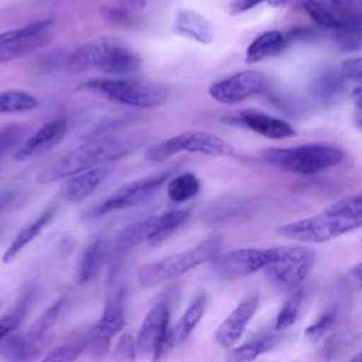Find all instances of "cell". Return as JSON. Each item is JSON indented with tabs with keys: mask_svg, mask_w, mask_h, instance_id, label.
I'll return each instance as SVG.
<instances>
[{
	"mask_svg": "<svg viewBox=\"0 0 362 362\" xmlns=\"http://www.w3.org/2000/svg\"><path fill=\"white\" fill-rule=\"evenodd\" d=\"M141 143L143 137L139 134L103 136L88 140L51 161L40 173L38 181L49 184L95 167L110 165L139 148Z\"/></svg>",
	"mask_w": 362,
	"mask_h": 362,
	"instance_id": "cell-1",
	"label": "cell"
},
{
	"mask_svg": "<svg viewBox=\"0 0 362 362\" xmlns=\"http://www.w3.org/2000/svg\"><path fill=\"white\" fill-rule=\"evenodd\" d=\"M362 226V198L359 194L344 197L321 214L277 228L279 235L307 243H322Z\"/></svg>",
	"mask_w": 362,
	"mask_h": 362,
	"instance_id": "cell-2",
	"label": "cell"
},
{
	"mask_svg": "<svg viewBox=\"0 0 362 362\" xmlns=\"http://www.w3.org/2000/svg\"><path fill=\"white\" fill-rule=\"evenodd\" d=\"M141 58L115 38H96L76 48L68 59L71 71H99L113 76H127L141 69Z\"/></svg>",
	"mask_w": 362,
	"mask_h": 362,
	"instance_id": "cell-3",
	"label": "cell"
},
{
	"mask_svg": "<svg viewBox=\"0 0 362 362\" xmlns=\"http://www.w3.org/2000/svg\"><path fill=\"white\" fill-rule=\"evenodd\" d=\"M320 27L335 33L341 47L358 49L361 42V0H297Z\"/></svg>",
	"mask_w": 362,
	"mask_h": 362,
	"instance_id": "cell-4",
	"label": "cell"
},
{
	"mask_svg": "<svg viewBox=\"0 0 362 362\" xmlns=\"http://www.w3.org/2000/svg\"><path fill=\"white\" fill-rule=\"evenodd\" d=\"M260 157L283 171L314 175L342 163L345 151L329 143H308L297 147H269L260 151Z\"/></svg>",
	"mask_w": 362,
	"mask_h": 362,
	"instance_id": "cell-5",
	"label": "cell"
},
{
	"mask_svg": "<svg viewBox=\"0 0 362 362\" xmlns=\"http://www.w3.org/2000/svg\"><path fill=\"white\" fill-rule=\"evenodd\" d=\"M83 88L99 98L139 109L160 106L170 95L168 88L163 83L129 76L93 78L88 81Z\"/></svg>",
	"mask_w": 362,
	"mask_h": 362,
	"instance_id": "cell-6",
	"label": "cell"
},
{
	"mask_svg": "<svg viewBox=\"0 0 362 362\" xmlns=\"http://www.w3.org/2000/svg\"><path fill=\"white\" fill-rule=\"evenodd\" d=\"M221 235H212L194 247L143 266L137 273V280L143 287H154L173 280L199 264L214 260L221 252Z\"/></svg>",
	"mask_w": 362,
	"mask_h": 362,
	"instance_id": "cell-7",
	"label": "cell"
},
{
	"mask_svg": "<svg viewBox=\"0 0 362 362\" xmlns=\"http://www.w3.org/2000/svg\"><path fill=\"white\" fill-rule=\"evenodd\" d=\"M181 151L209 157H232L236 153L235 147L218 134L204 130H185L153 143L146 150V158L151 163H163Z\"/></svg>",
	"mask_w": 362,
	"mask_h": 362,
	"instance_id": "cell-8",
	"label": "cell"
},
{
	"mask_svg": "<svg viewBox=\"0 0 362 362\" xmlns=\"http://www.w3.org/2000/svg\"><path fill=\"white\" fill-rule=\"evenodd\" d=\"M315 253L303 246H274L266 249L264 270L269 280L281 290H294L308 274Z\"/></svg>",
	"mask_w": 362,
	"mask_h": 362,
	"instance_id": "cell-9",
	"label": "cell"
},
{
	"mask_svg": "<svg viewBox=\"0 0 362 362\" xmlns=\"http://www.w3.org/2000/svg\"><path fill=\"white\" fill-rule=\"evenodd\" d=\"M171 170H165L148 177L133 180L120 185L110 195L106 197L99 205L92 208L85 218H99L115 211L127 209L148 201L168 180Z\"/></svg>",
	"mask_w": 362,
	"mask_h": 362,
	"instance_id": "cell-10",
	"label": "cell"
},
{
	"mask_svg": "<svg viewBox=\"0 0 362 362\" xmlns=\"http://www.w3.org/2000/svg\"><path fill=\"white\" fill-rule=\"evenodd\" d=\"M124 327L123 294L116 293L105 305L102 317L85 334L86 351L96 359H102L110 349L112 338Z\"/></svg>",
	"mask_w": 362,
	"mask_h": 362,
	"instance_id": "cell-11",
	"label": "cell"
},
{
	"mask_svg": "<svg viewBox=\"0 0 362 362\" xmlns=\"http://www.w3.org/2000/svg\"><path fill=\"white\" fill-rule=\"evenodd\" d=\"M267 79L260 71H240L209 86V96L222 105H233L262 93Z\"/></svg>",
	"mask_w": 362,
	"mask_h": 362,
	"instance_id": "cell-12",
	"label": "cell"
},
{
	"mask_svg": "<svg viewBox=\"0 0 362 362\" xmlns=\"http://www.w3.org/2000/svg\"><path fill=\"white\" fill-rule=\"evenodd\" d=\"M214 272L223 280H238L246 277L266 264V249H236L219 253L211 260Z\"/></svg>",
	"mask_w": 362,
	"mask_h": 362,
	"instance_id": "cell-13",
	"label": "cell"
},
{
	"mask_svg": "<svg viewBox=\"0 0 362 362\" xmlns=\"http://www.w3.org/2000/svg\"><path fill=\"white\" fill-rule=\"evenodd\" d=\"M68 133V119L66 117H55L45 124H42L38 130H35L30 137L24 139L16 148L14 160L27 161L31 158H37L51 151L55 146H58L62 139Z\"/></svg>",
	"mask_w": 362,
	"mask_h": 362,
	"instance_id": "cell-14",
	"label": "cell"
},
{
	"mask_svg": "<svg viewBox=\"0 0 362 362\" xmlns=\"http://www.w3.org/2000/svg\"><path fill=\"white\" fill-rule=\"evenodd\" d=\"M259 305L257 294L246 296L223 320L215 332V341L222 348L233 346L242 337L247 322L255 315Z\"/></svg>",
	"mask_w": 362,
	"mask_h": 362,
	"instance_id": "cell-15",
	"label": "cell"
},
{
	"mask_svg": "<svg viewBox=\"0 0 362 362\" xmlns=\"http://www.w3.org/2000/svg\"><path fill=\"white\" fill-rule=\"evenodd\" d=\"M109 173L110 165H100L65 178L61 189L62 198L71 204L82 202L96 191V188L107 178Z\"/></svg>",
	"mask_w": 362,
	"mask_h": 362,
	"instance_id": "cell-16",
	"label": "cell"
},
{
	"mask_svg": "<svg viewBox=\"0 0 362 362\" xmlns=\"http://www.w3.org/2000/svg\"><path fill=\"white\" fill-rule=\"evenodd\" d=\"M173 31L177 35L204 45L211 44L215 38V30L211 21L201 13L191 8H181L175 13Z\"/></svg>",
	"mask_w": 362,
	"mask_h": 362,
	"instance_id": "cell-17",
	"label": "cell"
},
{
	"mask_svg": "<svg viewBox=\"0 0 362 362\" xmlns=\"http://www.w3.org/2000/svg\"><path fill=\"white\" fill-rule=\"evenodd\" d=\"M239 122L256 134L267 139L281 140L296 136V129L283 119L257 110H243L239 113Z\"/></svg>",
	"mask_w": 362,
	"mask_h": 362,
	"instance_id": "cell-18",
	"label": "cell"
},
{
	"mask_svg": "<svg viewBox=\"0 0 362 362\" xmlns=\"http://www.w3.org/2000/svg\"><path fill=\"white\" fill-rule=\"evenodd\" d=\"M49 339H33L24 334H10L0 341V355L7 362H37Z\"/></svg>",
	"mask_w": 362,
	"mask_h": 362,
	"instance_id": "cell-19",
	"label": "cell"
},
{
	"mask_svg": "<svg viewBox=\"0 0 362 362\" xmlns=\"http://www.w3.org/2000/svg\"><path fill=\"white\" fill-rule=\"evenodd\" d=\"M170 314L167 303H158L147 313L136 338V351L141 355L151 352L158 337L170 327Z\"/></svg>",
	"mask_w": 362,
	"mask_h": 362,
	"instance_id": "cell-20",
	"label": "cell"
},
{
	"mask_svg": "<svg viewBox=\"0 0 362 362\" xmlns=\"http://www.w3.org/2000/svg\"><path fill=\"white\" fill-rule=\"evenodd\" d=\"M288 44L287 35L279 30L264 31L257 35L246 48L245 61L247 64L262 62L281 54Z\"/></svg>",
	"mask_w": 362,
	"mask_h": 362,
	"instance_id": "cell-21",
	"label": "cell"
},
{
	"mask_svg": "<svg viewBox=\"0 0 362 362\" xmlns=\"http://www.w3.org/2000/svg\"><path fill=\"white\" fill-rule=\"evenodd\" d=\"M57 212V206L51 205L48 206L44 212H41V215L38 218H35L33 222H30L28 225H25L11 240V243L8 245V247L4 250L3 253V263H10L13 262L20 253L21 250L30 245L45 228L47 225L52 221V218L55 216Z\"/></svg>",
	"mask_w": 362,
	"mask_h": 362,
	"instance_id": "cell-22",
	"label": "cell"
},
{
	"mask_svg": "<svg viewBox=\"0 0 362 362\" xmlns=\"http://www.w3.org/2000/svg\"><path fill=\"white\" fill-rule=\"evenodd\" d=\"M153 226H154V216L127 225L126 228L119 230V233L113 238L110 247H107V252L110 250L113 256H119L126 250H130L132 247L140 245L141 242H147L153 230Z\"/></svg>",
	"mask_w": 362,
	"mask_h": 362,
	"instance_id": "cell-23",
	"label": "cell"
},
{
	"mask_svg": "<svg viewBox=\"0 0 362 362\" xmlns=\"http://www.w3.org/2000/svg\"><path fill=\"white\" fill-rule=\"evenodd\" d=\"M189 216H191L189 209H175V211H167L164 214L156 215L154 226L147 239V243L151 246L161 243L168 236H171L175 230H178L182 225H185Z\"/></svg>",
	"mask_w": 362,
	"mask_h": 362,
	"instance_id": "cell-24",
	"label": "cell"
},
{
	"mask_svg": "<svg viewBox=\"0 0 362 362\" xmlns=\"http://www.w3.org/2000/svg\"><path fill=\"white\" fill-rule=\"evenodd\" d=\"M106 255H107V246L100 238L90 242L81 257L78 273H76V281L79 284L89 283L98 274Z\"/></svg>",
	"mask_w": 362,
	"mask_h": 362,
	"instance_id": "cell-25",
	"label": "cell"
},
{
	"mask_svg": "<svg viewBox=\"0 0 362 362\" xmlns=\"http://www.w3.org/2000/svg\"><path fill=\"white\" fill-rule=\"evenodd\" d=\"M279 341L280 337L274 334H262L257 338L230 349L225 358V362H253L262 354L272 351Z\"/></svg>",
	"mask_w": 362,
	"mask_h": 362,
	"instance_id": "cell-26",
	"label": "cell"
},
{
	"mask_svg": "<svg viewBox=\"0 0 362 362\" xmlns=\"http://www.w3.org/2000/svg\"><path fill=\"white\" fill-rule=\"evenodd\" d=\"M68 303L66 296L58 297L30 327V329L25 332L33 339H49V331L58 321L61 313L64 311L65 305Z\"/></svg>",
	"mask_w": 362,
	"mask_h": 362,
	"instance_id": "cell-27",
	"label": "cell"
},
{
	"mask_svg": "<svg viewBox=\"0 0 362 362\" xmlns=\"http://www.w3.org/2000/svg\"><path fill=\"white\" fill-rule=\"evenodd\" d=\"M201 184L195 174L181 173L173 177L167 184V197L175 204H184L199 192Z\"/></svg>",
	"mask_w": 362,
	"mask_h": 362,
	"instance_id": "cell-28",
	"label": "cell"
},
{
	"mask_svg": "<svg viewBox=\"0 0 362 362\" xmlns=\"http://www.w3.org/2000/svg\"><path fill=\"white\" fill-rule=\"evenodd\" d=\"M48 42H49V34L44 33V34H38L34 37L14 40L7 44H3V45H0V64L8 62L18 57H23L34 49L44 47Z\"/></svg>",
	"mask_w": 362,
	"mask_h": 362,
	"instance_id": "cell-29",
	"label": "cell"
},
{
	"mask_svg": "<svg viewBox=\"0 0 362 362\" xmlns=\"http://www.w3.org/2000/svg\"><path fill=\"white\" fill-rule=\"evenodd\" d=\"M205 308H206V296L204 293H201L188 305V308L185 310L184 315L181 317L177 328L174 329L177 341H185L192 334V331L201 321V318L205 313Z\"/></svg>",
	"mask_w": 362,
	"mask_h": 362,
	"instance_id": "cell-30",
	"label": "cell"
},
{
	"mask_svg": "<svg viewBox=\"0 0 362 362\" xmlns=\"http://www.w3.org/2000/svg\"><path fill=\"white\" fill-rule=\"evenodd\" d=\"M38 106V99L30 92L17 89L0 92V113H23L34 110Z\"/></svg>",
	"mask_w": 362,
	"mask_h": 362,
	"instance_id": "cell-31",
	"label": "cell"
},
{
	"mask_svg": "<svg viewBox=\"0 0 362 362\" xmlns=\"http://www.w3.org/2000/svg\"><path fill=\"white\" fill-rule=\"evenodd\" d=\"M33 297H34V290L25 291L18 298L14 308L10 313H7L4 317L0 318V341H3L10 334L16 332V329L21 325V322L24 321V318L30 310Z\"/></svg>",
	"mask_w": 362,
	"mask_h": 362,
	"instance_id": "cell-32",
	"label": "cell"
},
{
	"mask_svg": "<svg viewBox=\"0 0 362 362\" xmlns=\"http://www.w3.org/2000/svg\"><path fill=\"white\" fill-rule=\"evenodd\" d=\"M85 348L86 344L83 335L82 338H76L52 348L37 362H75L79 358V355L85 351Z\"/></svg>",
	"mask_w": 362,
	"mask_h": 362,
	"instance_id": "cell-33",
	"label": "cell"
},
{
	"mask_svg": "<svg viewBox=\"0 0 362 362\" xmlns=\"http://www.w3.org/2000/svg\"><path fill=\"white\" fill-rule=\"evenodd\" d=\"M52 23H54L52 18H44V20L33 21L30 24L18 27V28H13V30L0 33V45L7 44V42L14 41V40L28 38V37H34V35H38V34L48 33V30L51 28Z\"/></svg>",
	"mask_w": 362,
	"mask_h": 362,
	"instance_id": "cell-34",
	"label": "cell"
},
{
	"mask_svg": "<svg viewBox=\"0 0 362 362\" xmlns=\"http://www.w3.org/2000/svg\"><path fill=\"white\" fill-rule=\"evenodd\" d=\"M301 301H303V290H296L287 298V301L284 303V305L281 307V310L277 314L276 324H274L276 331L286 329V328L291 327L296 322V320L298 317V313H300Z\"/></svg>",
	"mask_w": 362,
	"mask_h": 362,
	"instance_id": "cell-35",
	"label": "cell"
},
{
	"mask_svg": "<svg viewBox=\"0 0 362 362\" xmlns=\"http://www.w3.org/2000/svg\"><path fill=\"white\" fill-rule=\"evenodd\" d=\"M25 130L27 126L21 123H8L0 126V157L17 147L24 140Z\"/></svg>",
	"mask_w": 362,
	"mask_h": 362,
	"instance_id": "cell-36",
	"label": "cell"
},
{
	"mask_svg": "<svg viewBox=\"0 0 362 362\" xmlns=\"http://www.w3.org/2000/svg\"><path fill=\"white\" fill-rule=\"evenodd\" d=\"M344 81H346L341 72L328 71L322 74L317 82V92L324 99L335 98L338 93H341L344 88Z\"/></svg>",
	"mask_w": 362,
	"mask_h": 362,
	"instance_id": "cell-37",
	"label": "cell"
},
{
	"mask_svg": "<svg viewBox=\"0 0 362 362\" xmlns=\"http://www.w3.org/2000/svg\"><path fill=\"white\" fill-rule=\"evenodd\" d=\"M177 339H175V331L171 329V325L158 337V339L156 341L153 349H151V355H153V362H161L174 348Z\"/></svg>",
	"mask_w": 362,
	"mask_h": 362,
	"instance_id": "cell-38",
	"label": "cell"
},
{
	"mask_svg": "<svg viewBox=\"0 0 362 362\" xmlns=\"http://www.w3.org/2000/svg\"><path fill=\"white\" fill-rule=\"evenodd\" d=\"M335 318H337V314L335 311L332 310H328L325 313H322L318 320H315L311 325H308L304 331L305 337L310 338V339H318L321 338L335 322Z\"/></svg>",
	"mask_w": 362,
	"mask_h": 362,
	"instance_id": "cell-39",
	"label": "cell"
},
{
	"mask_svg": "<svg viewBox=\"0 0 362 362\" xmlns=\"http://www.w3.org/2000/svg\"><path fill=\"white\" fill-rule=\"evenodd\" d=\"M136 341L130 334H123L116 344L115 348V358L120 362H134L136 359Z\"/></svg>",
	"mask_w": 362,
	"mask_h": 362,
	"instance_id": "cell-40",
	"label": "cell"
},
{
	"mask_svg": "<svg viewBox=\"0 0 362 362\" xmlns=\"http://www.w3.org/2000/svg\"><path fill=\"white\" fill-rule=\"evenodd\" d=\"M339 72L346 81L361 85L362 82V59L359 57H351L344 59L339 66Z\"/></svg>",
	"mask_w": 362,
	"mask_h": 362,
	"instance_id": "cell-41",
	"label": "cell"
},
{
	"mask_svg": "<svg viewBox=\"0 0 362 362\" xmlns=\"http://www.w3.org/2000/svg\"><path fill=\"white\" fill-rule=\"evenodd\" d=\"M266 1H272V0H235L229 6V13L232 16H238V14L249 11V10L255 8L256 6H259L262 3H266Z\"/></svg>",
	"mask_w": 362,
	"mask_h": 362,
	"instance_id": "cell-42",
	"label": "cell"
},
{
	"mask_svg": "<svg viewBox=\"0 0 362 362\" xmlns=\"http://www.w3.org/2000/svg\"><path fill=\"white\" fill-rule=\"evenodd\" d=\"M361 263L355 264L351 270H349V280L354 286H356L358 288L361 287Z\"/></svg>",
	"mask_w": 362,
	"mask_h": 362,
	"instance_id": "cell-43",
	"label": "cell"
},
{
	"mask_svg": "<svg viewBox=\"0 0 362 362\" xmlns=\"http://www.w3.org/2000/svg\"><path fill=\"white\" fill-rule=\"evenodd\" d=\"M351 99H352V102H354L355 110H359V112H361V100H362V89H361V85H356V86L351 90Z\"/></svg>",
	"mask_w": 362,
	"mask_h": 362,
	"instance_id": "cell-44",
	"label": "cell"
},
{
	"mask_svg": "<svg viewBox=\"0 0 362 362\" xmlns=\"http://www.w3.org/2000/svg\"><path fill=\"white\" fill-rule=\"evenodd\" d=\"M10 198H11V197H10L8 194H3V195L0 197V209L4 206V204H7V202L10 201Z\"/></svg>",
	"mask_w": 362,
	"mask_h": 362,
	"instance_id": "cell-45",
	"label": "cell"
},
{
	"mask_svg": "<svg viewBox=\"0 0 362 362\" xmlns=\"http://www.w3.org/2000/svg\"><path fill=\"white\" fill-rule=\"evenodd\" d=\"M349 362H362V354L359 352V354H356Z\"/></svg>",
	"mask_w": 362,
	"mask_h": 362,
	"instance_id": "cell-46",
	"label": "cell"
},
{
	"mask_svg": "<svg viewBox=\"0 0 362 362\" xmlns=\"http://www.w3.org/2000/svg\"><path fill=\"white\" fill-rule=\"evenodd\" d=\"M0 305H1V303H0Z\"/></svg>",
	"mask_w": 362,
	"mask_h": 362,
	"instance_id": "cell-47",
	"label": "cell"
}]
</instances>
